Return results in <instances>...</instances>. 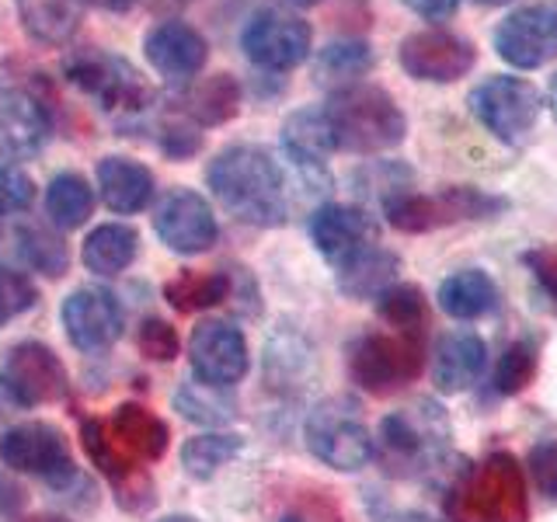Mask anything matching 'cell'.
<instances>
[{
	"label": "cell",
	"instance_id": "obj_1",
	"mask_svg": "<svg viewBox=\"0 0 557 522\" xmlns=\"http://www.w3.org/2000/svg\"><path fill=\"white\" fill-rule=\"evenodd\" d=\"M206 182L216 202L248 226H283L289 220L286 171L265 147H223L206 167Z\"/></svg>",
	"mask_w": 557,
	"mask_h": 522
},
{
	"label": "cell",
	"instance_id": "obj_2",
	"mask_svg": "<svg viewBox=\"0 0 557 522\" xmlns=\"http://www.w3.org/2000/svg\"><path fill=\"white\" fill-rule=\"evenodd\" d=\"M446 522H530L527 470L512 452H492L474 467L457 470L446 484Z\"/></svg>",
	"mask_w": 557,
	"mask_h": 522
},
{
	"label": "cell",
	"instance_id": "obj_3",
	"mask_svg": "<svg viewBox=\"0 0 557 522\" xmlns=\"http://www.w3.org/2000/svg\"><path fill=\"white\" fill-rule=\"evenodd\" d=\"M324 109V119L335 136V150L373 157L387 153L405 144L408 119L400 112V104L376 84H348L331 91Z\"/></svg>",
	"mask_w": 557,
	"mask_h": 522
},
{
	"label": "cell",
	"instance_id": "obj_4",
	"mask_svg": "<svg viewBox=\"0 0 557 522\" xmlns=\"http://www.w3.org/2000/svg\"><path fill=\"white\" fill-rule=\"evenodd\" d=\"M449 439L453 428L446 411L435 400H414L380 422L373 457H380L394 477H425L440 474L449 460Z\"/></svg>",
	"mask_w": 557,
	"mask_h": 522
},
{
	"label": "cell",
	"instance_id": "obj_5",
	"mask_svg": "<svg viewBox=\"0 0 557 522\" xmlns=\"http://www.w3.org/2000/svg\"><path fill=\"white\" fill-rule=\"evenodd\" d=\"M63 77L84 98H91L98 112L122 126H133L157 104V95L144 74L126 57L109 49H74L63 60Z\"/></svg>",
	"mask_w": 557,
	"mask_h": 522
},
{
	"label": "cell",
	"instance_id": "obj_6",
	"mask_svg": "<svg viewBox=\"0 0 557 522\" xmlns=\"http://www.w3.org/2000/svg\"><path fill=\"white\" fill-rule=\"evenodd\" d=\"M509 202L492 191L474 188V185H449L422 196V191L397 188L383 196V216L400 234H429L440 226L467 223V220H495L502 216Z\"/></svg>",
	"mask_w": 557,
	"mask_h": 522
},
{
	"label": "cell",
	"instance_id": "obj_7",
	"mask_svg": "<svg viewBox=\"0 0 557 522\" xmlns=\"http://www.w3.org/2000/svg\"><path fill=\"white\" fill-rule=\"evenodd\" d=\"M348 376L359 390L387 397L418 380L425 365V335H408V331H362L345 348Z\"/></svg>",
	"mask_w": 557,
	"mask_h": 522
},
{
	"label": "cell",
	"instance_id": "obj_8",
	"mask_svg": "<svg viewBox=\"0 0 557 522\" xmlns=\"http://www.w3.org/2000/svg\"><path fill=\"white\" fill-rule=\"evenodd\" d=\"M304 439L313 457L331 470H342V474H356L376 452L359 408L345 397H327L307 414Z\"/></svg>",
	"mask_w": 557,
	"mask_h": 522
},
{
	"label": "cell",
	"instance_id": "obj_9",
	"mask_svg": "<svg viewBox=\"0 0 557 522\" xmlns=\"http://www.w3.org/2000/svg\"><path fill=\"white\" fill-rule=\"evenodd\" d=\"M470 112L481 126L505 147H522L536 129L540 119V91L522 77L498 74L481 80L470 91Z\"/></svg>",
	"mask_w": 557,
	"mask_h": 522
},
{
	"label": "cell",
	"instance_id": "obj_10",
	"mask_svg": "<svg viewBox=\"0 0 557 522\" xmlns=\"http://www.w3.org/2000/svg\"><path fill=\"white\" fill-rule=\"evenodd\" d=\"M0 460H4L17 474L39 477L57 492L77 484V463L74 452H70L66 435L49 425V422H22L11 425L0 439Z\"/></svg>",
	"mask_w": 557,
	"mask_h": 522
},
{
	"label": "cell",
	"instance_id": "obj_11",
	"mask_svg": "<svg viewBox=\"0 0 557 522\" xmlns=\"http://www.w3.org/2000/svg\"><path fill=\"white\" fill-rule=\"evenodd\" d=\"M240 49L265 74H289L307 63L313 49V28L289 11H255L240 28Z\"/></svg>",
	"mask_w": 557,
	"mask_h": 522
},
{
	"label": "cell",
	"instance_id": "obj_12",
	"mask_svg": "<svg viewBox=\"0 0 557 522\" xmlns=\"http://www.w3.org/2000/svg\"><path fill=\"white\" fill-rule=\"evenodd\" d=\"M0 394L22 408L57 405L70 397V373L49 345L22 341L0 365Z\"/></svg>",
	"mask_w": 557,
	"mask_h": 522
},
{
	"label": "cell",
	"instance_id": "obj_13",
	"mask_svg": "<svg viewBox=\"0 0 557 522\" xmlns=\"http://www.w3.org/2000/svg\"><path fill=\"white\" fill-rule=\"evenodd\" d=\"M81 446L87 452L101 477L109 481L115 501L122 505L126 512H144L153 505V481L147 474V467L133 460L126 449L115 443V435L109 432V425L98 422V418H87L81 425Z\"/></svg>",
	"mask_w": 557,
	"mask_h": 522
},
{
	"label": "cell",
	"instance_id": "obj_14",
	"mask_svg": "<svg viewBox=\"0 0 557 522\" xmlns=\"http://www.w3.org/2000/svg\"><path fill=\"white\" fill-rule=\"evenodd\" d=\"M52 115L39 91L22 80L0 77V157L32 161L49 144Z\"/></svg>",
	"mask_w": 557,
	"mask_h": 522
},
{
	"label": "cell",
	"instance_id": "obj_15",
	"mask_svg": "<svg viewBox=\"0 0 557 522\" xmlns=\"http://www.w3.org/2000/svg\"><path fill=\"white\" fill-rule=\"evenodd\" d=\"M60 318L66 327L70 345L84 356H101L122 338L126 331V310L115 300L112 289L81 286L63 300Z\"/></svg>",
	"mask_w": 557,
	"mask_h": 522
},
{
	"label": "cell",
	"instance_id": "obj_16",
	"mask_svg": "<svg viewBox=\"0 0 557 522\" xmlns=\"http://www.w3.org/2000/svg\"><path fill=\"white\" fill-rule=\"evenodd\" d=\"M188 362L196 380L231 390L234 383L248 376L251 365L248 338H244V331L234 321H202L191 327Z\"/></svg>",
	"mask_w": 557,
	"mask_h": 522
},
{
	"label": "cell",
	"instance_id": "obj_17",
	"mask_svg": "<svg viewBox=\"0 0 557 522\" xmlns=\"http://www.w3.org/2000/svg\"><path fill=\"white\" fill-rule=\"evenodd\" d=\"M498 57L516 70H536L557 60V8L527 4L505 14L492 32Z\"/></svg>",
	"mask_w": 557,
	"mask_h": 522
},
{
	"label": "cell",
	"instance_id": "obj_18",
	"mask_svg": "<svg viewBox=\"0 0 557 522\" xmlns=\"http://www.w3.org/2000/svg\"><path fill=\"white\" fill-rule=\"evenodd\" d=\"M153 234L174 254H202L216 244L220 223L209 199L196 188H171L153 213Z\"/></svg>",
	"mask_w": 557,
	"mask_h": 522
},
{
	"label": "cell",
	"instance_id": "obj_19",
	"mask_svg": "<svg viewBox=\"0 0 557 522\" xmlns=\"http://www.w3.org/2000/svg\"><path fill=\"white\" fill-rule=\"evenodd\" d=\"M400 70L414 80L425 84H453L467 77L478 63V49L463 35H453L446 28L411 32L397 49Z\"/></svg>",
	"mask_w": 557,
	"mask_h": 522
},
{
	"label": "cell",
	"instance_id": "obj_20",
	"mask_svg": "<svg viewBox=\"0 0 557 522\" xmlns=\"http://www.w3.org/2000/svg\"><path fill=\"white\" fill-rule=\"evenodd\" d=\"M144 57L171 87H188L202 74V66L209 60V46L188 22L168 17V22H157L144 35Z\"/></svg>",
	"mask_w": 557,
	"mask_h": 522
},
{
	"label": "cell",
	"instance_id": "obj_21",
	"mask_svg": "<svg viewBox=\"0 0 557 522\" xmlns=\"http://www.w3.org/2000/svg\"><path fill=\"white\" fill-rule=\"evenodd\" d=\"M310 240L331 265H342L370 244H380V226L362 206L348 202H324L310 216Z\"/></svg>",
	"mask_w": 557,
	"mask_h": 522
},
{
	"label": "cell",
	"instance_id": "obj_22",
	"mask_svg": "<svg viewBox=\"0 0 557 522\" xmlns=\"http://www.w3.org/2000/svg\"><path fill=\"white\" fill-rule=\"evenodd\" d=\"M283 153L307 182H327V157L335 153V136H331L324 109H296L283 122Z\"/></svg>",
	"mask_w": 557,
	"mask_h": 522
},
{
	"label": "cell",
	"instance_id": "obj_23",
	"mask_svg": "<svg viewBox=\"0 0 557 522\" xmlns=\"http://www.w3.org/2000/svg\"><path fill=\"white\" fill-rule=\"evenodd\" d=\"M487 365V345L478 331H449L435 341L432 352V383L440 394H463L481 380Z\"/></svg>",
	"mask_w": 557,
	"mask_h": 522
},
{
	"label": "cell",
	"instance_id": "obj_24",
	"mask_svg": "<svg viewBox=\"0 0 557 522\" xmlns=\"http://www.w3.org/2000/svg\"><path fill=\"white\" fill-rule=\"evenodd\" d=\"M95 182H98L101 202L119 216L144 213L157 196L153 171L147 164L133 161V157H119V153L101 157L98 171H95Z\"/></svg>",
	"mask_w": 557,
	"mask_h": 522
},
{
	"label": "cell",
	"instance_id": "obj_25",
	"mask_svg": "<svg viewBox=\"0 0 557 522\" xmlns=\"http://www.w3.org/2000/svg\"><path fill=\"white\" fill-rule=\"evenodd\" d=\"M174 112L196 122L199 129L206 126H223L240 112V80L234 74H213V77H196L171 104Z\"/></svg>",
	"mask_w": 557,
	"mask_h": 522
},
{
	"label": "cell",
	"instance_id": "obj_26",
	"mask_svg": "<svg viewBox=\"0 0 557 522\" xmlns=\"http://www.w3.org/2000/svg\"><path fill=\"white\" fill-rule=\"evenodd\" d=\"M104 425H109V432L115 435V443L139 463L164 460V452L171 446V428L164 418H157L144 405H133V400L129 405H119Z\"/></svg>",
	"mask_w": 557,
	"mask_h": 522
},
{
	"label": "cell",
	"instance_id": "obj_27",
	"mask_svg": "<svg viewBox=\"0 0 557 522\" xmlns=\"http://www.w3.org/2000/svg\"><path fill=\"white\" fill-rule=\"evenodd\" d=\"M400 272V258L380 244H370L359 254H352L348 261L335 269L338 275V289L348 296V300H376L383 289H391L397 283Z\"/></svg>",
	"mask_w": 557,
	"mask_h": 522
},
{
	"label": "cell",
	"instance_id": "obj_28",
	"mask_svg": "<svg viewBox=\"0 0 557 522\" xmlns=\"http://www.w3.org/2000/svg\"><path fill=\"white\" fill-rule=\"evenodd\" d=\"M502 303V289L484 269H460L440 286V307L457 321H481Z\"/></svg>",
	"mask_w": 557,
	"mask_h": 522
},
{
	"label": "cell",
	"instance_id": "obj_29",
	"mask_svg": "<svg viewBox=\"0 0 557 522\" xmlns=\"http://www.w3.org/2000/svg\"><path fill=\"white\" fill-rule=\"evenodd\" d=\"M22 28L39 46H66L84 22V0H14Z\"/></svg>",
	"mask_w": 557,
	"mask_h": 522
},
{
	"label": "cell",
	"instance_id": "obj_30",
	"mask_svg": "<svg viewBox=\"0 0 557 522\" xmlns=\"http://www.w3.org/2000/svg\"><path fill=\"white\" fill-rule=\"evenodd\" d=\"M139 254V234L129 223H101L87 234L84 248H81V261L87 272L95 275H119L126 272Z\"/></svg>",
	"mask_w": 557,
	"mask_h": 522
},
{
	"label": "cell",
	"instance_id": "obj_31",
	"mask_svg": "<svg viewBox=\"0 0 557 522\" xmlns=\"http://www.w3.org/2000/svg\"><path fill=\"white\" fill-rule=\"evenodd\" d=\"M95 213V188L84 174L63 171L46 185V216L60 231H81Z\"/></svg>",
	"mask_w": 557,
	"mask_h": 522
},
{
	"label": "cell",
	"instance_id": "obj_32",
	"mask_svg": "<svg viewBox=\"0 0 557 522\" xmlns=\"http://www.w3.org/2000/svg\"><path fill=\"white\" fill-rule=\"evenodd\" d=\"M373 49L370 42L362 39H335L327 42L318 60H313V80L318 84H327L331 91H338V87H348V84H359L366 74L373 70Z\"/></svg>",
	"mask_w": 557,
	"mask_h": 522
},
{
	"label": "cell",
	"instance_id": "obj_33",
	"mask_svg": "<svg viewBox=\"0 0 557 522\" xmlns=\"http://www.w3.org/2000/svg\"><path fill=\"white\" fill-rule=\"evenodd\" d=\"M174 411H182L188 422L216 432L220 425H231L237 418V400L226 387H213V383H202L191 376L174 390Z\"/></svg>",
	"mask_w": 557,
	"mask_h": 522
},
{
	"label": "cell",
	"instance_id": "obj_34",
	"mask_svg": "<svg viewBox=\"0 0 557 522\" xmlns=\"http://www.w3.org/2000/svg\"><path fill=\"white\" fill-rule=\"evenodd\" d=\"M164 300L178 313L213 310L231 300V272H178L164 283Z\"/></svg>",
	"mask_w": 557,
	"mask_h": 522
},
{
	"label": "cell",
	"instance_id": "obj_35",
	"mask_svg": "<svg viewBox=\"0 0 557 522\" xmlns=\"http://www.w3.org/2000/svg\"><path fill=\"white\" fill-rule=\"evenodd\" d=\"M14 251H17V258H22L32 272L49 275V278H60L70 269L66 240L57 231L42 226V223H22V226H17Z\"/></svg>",
	"mask_w": 557,
	"mask_h": 522
},
{
	"label": "cell",
	"instance_id": "obj_36",
	"mask_svg": "<svg viewBox=\"0 0 557 522\" xmlns=\"http://www.w3.org/2000/svg\"><path fill=\"white\" fill-rule=\"evenodd\" d=\"M376 313L383 327L408 331V335H425L429 327V300L425 293L411 283H394L376 296Z\"/></svg>",
	"mask_w": 557,
	"mask_h": 522
},
{
	"label": "cell",
	"instance_id": "obj_37",
	"mask_svg": "<svg viewBox=\"0 0 557 522\" xmlns=\"http://www.w3.org/2000/svg\"><path fill=\"white\" fill-rule=\"evenodd\" d=\"M244 449V439L234 432H206V435H191L182 446V467L188 477L209 481L220 467L231 463L237 452Z\"/></svg>",
	"mask_w": 557,
	"mask_h": 522
},
{
	"label": "cell",
	"instance_id": "obj_38",
	"mask_svg": "<svg viewBox=\"0 0 557 522\" xmlns=\"http://www.w3.org/2000/svg\"><path fill=\"white\" fill-rule=\"evenodd\" d=\"M536 362H540V348L533 338H516L509 348L502 352L498 365H495V376H492V387L498 397H516L522 394L533 383L536 376Z\"/></svg>",
	"mask_w": 557,
	"mask_h": 522
},
{
	"label": "cell",
	"instance_id": "obj_39",
	"mask_svg": "<svg viewBox=\"0 0 557 522\" xmlns=\"http://www.w3.org/2000/svg\"><path fill=\"white\" fill-rule=\"evenodd\" d=\"M153 144L164 157H171V161H188V157H196L202 150V129L174 109H168L161 119H157Z\"/></svg>",
	"mask_w": 557,
	"mask_h": 522
},
{
	"label": "cell",
	"instance_id": "obj_40",
	"mask_svg": "<svg viewBox=\"0 0 557 522\" xmlns=\"http://www.w3.org/2000/svg\"><path fill=\"white\" fill-rule=\"evenodd\" d=\"M35 300H39V289H35L32 278L17 269L0 265V327H8L14 318L32 310Z\"/></svg>",
	"mask_w": 557,
	"mask_h": 522
},
{
	"label": "cell",
	"instance_id": "obj_41",
	"mask_svg": "<svg viewBox=\"0 0 557 522\" xmlns=\"http://www.w3.org/2000/svg\"><path fill=\"white\" fill-rule=\"evenodd\" d=\"M136 348H139V356L150 359V362H171V359H178V352H182V338L168 321L147 318L136 331Z\"/></svg>",
	"mask_w": 557,
	"mask_h": 522
},
{
	"label": "cell",
	"instance_id": "obj_42",
	"mask_svg": "<svg viewBox=\"0 0 557 522\" xmlns=\"http://www.w3.org/2000/svg\"><path fill=\"white\" fill-rule=\"evenodd\" d=\"M522 470L530 474L536 495H544L547 501H557V439L533 443L527 467H522Z\"/></svg>",
	"mask_w": 557,
	"mask_h": 522
},
{
	"label": "cell",
	"instance_id": "obj_43",
	"mask_svg": "<svg viewBox=\"0 0 557 522\" xmlns=\"http://www.w3.org/2000/svg\"><path fill=\"white\" fill-rule=\"evenodd\" d=\"M35 202V182L17 164H0V216L25 213Z\"/></svg>",
	"mask_w": 557,
	"mask_h": 522
},
{
	"label": "cell",
	"instance_id": "obj_44",
	"mask_svg": "<svg viewBox=\"0 0 557 522\" xmlns=\"http://www.w3.org/2000/svg\"><path fill=\"white\" fill-rule=\"evenodd\" d=\"M522 261H527V269L533 272V278L540 283V289H544L554 307H557V251L550 248H533L522 254Z\"/></svg>",
	"mask_w": 557,
	"mask_h": 522
},
{
	"label": "cell",
	"instance_id": "obj_45",
	"mask_svg": "<svg viewBox=\"0 0 557 522\" xmlns=\"http://www.w3.org/2000/svg\"><path fill=\"white\" fill-rule=\"evenodd\" d=\"M411 14L425 17V22H449L460 11V0H400Z\"/></svg>",
	"mask_w": 557,
	"mask_h": 522
},
{
	"label": "cell",
	"instance_id": "obj_46",
	"mask_svg": "<svg viewBox=\"0 0 557 522\" xmlns=\"http://www.w3.org/2000/svg\"><path fill=\"white\" fill-rule=\"evenodd\" d=\"M25 487L17 484L11 474H4V470H0V515H17L22 512V505H25Z\"/></svg>",
	"mask_w": 557,
	"mask_h": 522
},
{
	"label": "cell",
	"instance_id": "obj_47",
	"mask_svg": "<svg viewBox=\"0 0 557 522\" xmlns=\"http://www.w3.org/2000/svg\"><path fill=\"white\" fill-rule=\"evenodd\" d=\"M84 4H91L98 11H109V14H126L129 8L139 4V0H84Z\"/></svg>",
	"mask_w": 557,
	"mask_h": 522
},
{
	"label": "cell",
	"instance_id": "obj_48",
	"mask_svg": "<svg viewBox=\"0 0 557 522\" xmlns=\"http://www.w3.org/2000/svg\"><path fill=\"white\" fill-rule=\"evenodd\" d=\"M380 522H440V519H432L425 512H414V509H400V512H387Z\"/></svg>",
	"mask_w": 557,
	"mask_h": 522
},
{
	"label": "cell",
	"instance_id": "obj_49",
	"mask_svg": "<svg viewBox=\"0 0 557 522\" xmlns=\"http://www.w3.org/2000/svg\"><path fill=\"white\" fill-rule=\"evenodd\" d=\"M17 522H70L66 515H49V512H42V515H28V519H17Z\"/></svg>",
	"mask_w": 557,
	"mask_h": 522
},
{
	"label": "cell",
	"instance_id": "obj_50",
	"mask_svg": "<svg viewBox=\"0 0 557 522\" xmlns=\"http://www.w3.org/2000/svg\"><path fill=\"white\" fill-rule=\"evenodd\" d=\"M550 112H554V119H557V74L550 77Z\"/></svg>",
	"mask_w": 557,
	"mask_h": 522
},
{
	"label": "cell",
	"instance_id": "obj_51",
	"mask_svg": "<svg viewBox=\"0 0 557 522\" xmlns=\"http://www.w3.org/2000/svg\"><path fill=\"white\" fill-rule=\"evenodd\" d=\"M286 4H293V8H313V4H321V0H286Z\"/></svg>",
	"mask_w": 557,
	"mask_h": 522
},
{
	"label": "cell",
	"instance_id": "obj_52",
	"mask_svg": "<svg viewBox=\"0 0 557 522\" xmlns=\"http://www.w3.org/2000/svg\"><path fill=\"white\" fill-rule=\"evenodd\" d=\"M161 522H199V519H191V515H164Z\"/></svg>",
	"mask_w": 557,
	"mask_h": 522
},
{
	"label": "cell",
	"instance_id": "obj_53",
	"mask_svg": "<svg viewBox=\"0 0 557 522\" xmlns=\"http://www.w3.org/2000/svg\"><path fill=\"white\" fill-rule=\"evenodd\" d=\"M474 4H484V8H498V4H509V0H474Z\"/></svg>",
	"mask_w": 557,
	"mask_h": 522
},
{
	"label": "cell",
	"instance_id": "obj_54",
	"mask_svg": "<svg viewBox=\"0 0 557 522\" xmlns=\"http://www.w3.org/2000/svg\"><path fill=\"white\" fill-rule=\"evenodd\" d=\"M278 522H307V519H300V515H286V519H278Z\"/></svg>",
	"mask_w": 557,
	"mask_h": 522
}]
</instances>
